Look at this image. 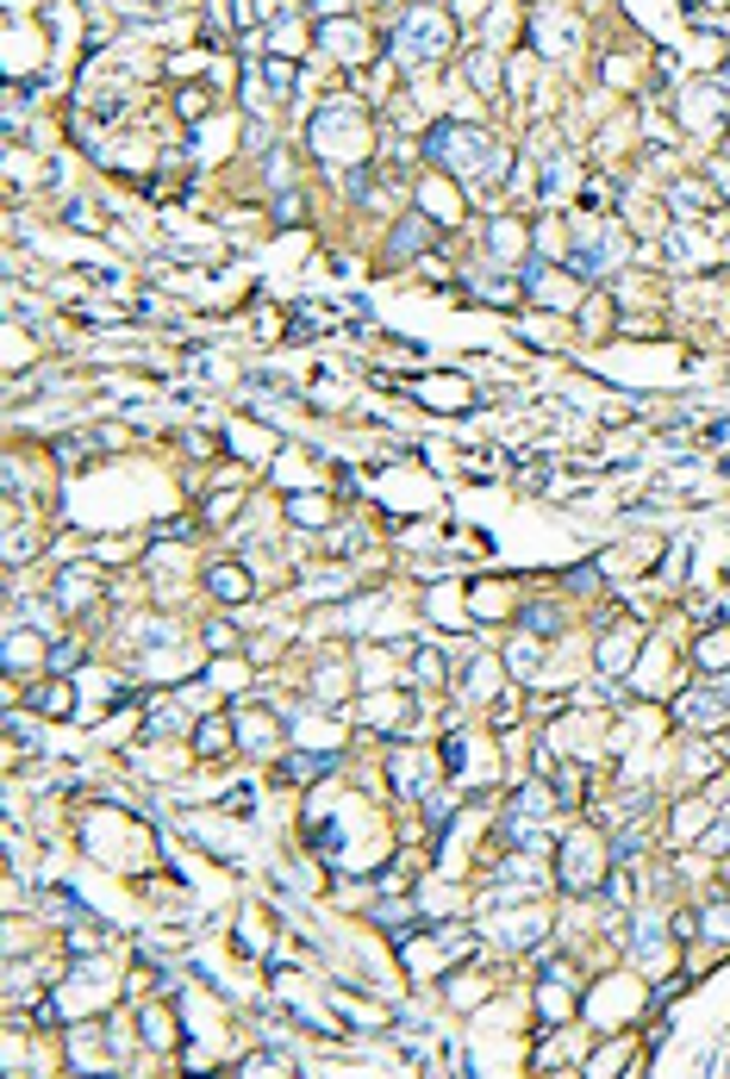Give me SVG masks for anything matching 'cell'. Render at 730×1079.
Listing matches in <instances>:
<instances>
[{
    "instance_id": "cell-30",
    "label": "cell",
    "mask_w": 730,
    "mask_h": 1079,
    "mask_svg": "<svg viewBox=\"0 0 730 1079\" xmlns=\"http://www.w3.org/2000/svg\"><path fill=\"white\" fill-rule=\"evenodd\" d=\"M462 69H469V81H475L481 94H500V56L494 51H469L462 56Z\"/></svg>"
},
{
    "instance_id": "cell-27",
    "label": "cell",
    "mask_w": 730,
    "mask_h": 1079,
    "mask_svg": "<svg viewBox=\"0 0 730 1079\" xmlns=\"http://www.w3.org/2000/svg\"><path fill=\"white\" fill-rule=\"evenodd\" d=\"M568 194V156H543V169H537V201L555 206Z\"/></svg>"
},
{
    "instance_id": "cell-34",
    "label": "cell",
    "mask_w": 730,
    "mask_h": 1079,
    "mask_svg": "<svg viewBox=\"0 0 730 1079\" xmlns=\"http://www.w3.org/2000/svg\"><path fill=\"white\" fill-rule=\"evenodd\" d=\"M69 1054H76V1067H101V1029L81 1024L76 1036H69Z\"/></svg>"
},
{
    "instance_id": "cell-4",
    "label": "cell",
    "mask_w": 730,
    "mask_h": 1079,
    "mask_svg": "<svg viewBox=\"0 0 730 1079\" xmlns=\"http://www.w3.org/2000/svg\"><path fill=\"white\" fill-rule=\"evenodd\" d=\"M312 151L325 156V163H362V113L356 101H325L312 113Z\"/></svg>"
},
{
    "instance_id": "cell-8",
    "label": "cell",
    "mask_w": 730,
    "mask_h": 1079,
    "mask_svg": "<svg viewBox=\"0 0 730 1079\" xmlns=\"http://www.w3.org/2000/svg\"><path fill=\"white\" fill-rule=\"evenodd\" d=\"M444 761L437 755H425V749H394V761H387V780H394V793L400 799H425V786H431V774H437Z\"/></svg>"
},
{
    "instance_id": "cell-19",
    "label": "cell",
    "mask_w": 730,
    "mask_h": 1079,
    "mask_svg": "<svg viewBox=\"0 0 730 1079\" xmlns=\"http://www.w3.org/2000/svg\"><path fill=\"white\" fill-rule=\"evenodd\" d=\"M231 724H238V743H244V749H256V755H269V749L281 743V718H262V711H238Z\"/></svg>"
},
{
    "instance_id": "cell-37",
    "label": "cell",
    "mask_w": 730,
    "mask_h": 1079,
    "mask_svg": "<svg viewBox=\"0 0 730 1079\" xmlns=\"http://www.w3.org/2000/svg\"><path fill=\"white\" fill-rule=\"evenodd\" d=\"M469 600H475V618H505V593L500 587H475Z\"/></svg>"
},
{
    "instance_id": "cell-5",
    "label": "cell",
    "mask_w": 730,
    "mask_h": 1079,
    "mask_svg": "<svg viewBox=\"0 0 730 1079\" xmlns=\"http://www.w3.org/2000/svg\"><path fill=\"white\" fill-rule=\"evenodd\" d=\"M605 861H612V843L605 836H593V830H575V836H562V886L568 892H593L605 879Z\"/></svg>"
},
{
    "instance_id": "cell-33",
    "label": "cell",
    "mask_w": 730,
    "mask_h": 1079,
    "mask_svg": "<svg viewBox=\"0 0 730 1079\" xmlns=\"http://www.w3.org/2000/svg\"><path fill=\"white\" fill-rule=\"evenodd\" d=\"M138 1029H144L151 1049H169V1042H176V1029H169V1017H163L156 1004H138Z\"/></svg>"
},
{
    "instance_id": "cell-32",
    "label": "cell",
    "mask_w": 730,
    "mask_h": 1079,
    "mask_svg": "<svg viewBox=\"0 0 730 1079\" xmlns=\"http://www.w3.org/2000/svg\"><path fill=\"white\" fill-rule=\"evenodd\" d=\"M630 655H637V637H605V643H600V675L618 680L630 668Z\"/></svg>"
},
{
    "instance_id": "cell-29",
    "label": "cell",
    "mask_w": 730,
    "mask_h": 1079,
    "mask_svg": "<svg viewBox=\"0 0 730 1079\" xmlns=\"http://www.w3.org/2000/svg\"><path fill=\"white\" fill-rule=\"evenodd\" d=\"M262 81H269V94L287 101L294 88H300V69H294V56H262Z\"/></svg>"
},
{
    "instance_id": "cell-38",
    "label": "cell",
    "mask_w": 730,
    "mask_h": 1079,
    "mask_svg": "<svg viewBox=\"0 0 730 1079\" xmlns=\"http://www.w3.org/2000/svg\"><path fill=\"white\" fill-rule=\"evenodd\" d=\"M525 630H530V637H537V630H543V637H555V630H562V612H555V605H530Z\"/></svg>"
},
{
    "instance_id": "cell-41",
    "label": "cell",
    "mask_w": 730,
    "mask_h": 1079,
    "mask_svg": "<svg viewBox=\"0 0 730 1079\" xmlns=\"http://www.w3.org/2000/svg\"><path fill=\"white\" fill-rule=\"evenodd\" d=\"M238 505H244V500H238V493H219V500L206 505V518H213V525H226V518H231V512H238Z\"/></svg>"
},
{
    "instance_id": "cell-42",
    "label": "cell",
    "mask_w": 730,
    "mask_h": 1079,
    "mask_svg": "<svg viewBox=\"0 0 730 1079\" xmlns=\"http://www.w3.org/2000/svg\"><path fill=\"white\" fill-rule=\"evenodd\" d=\"M176 106H181V119H201V113H206V94H201V88H188Z\"/></svg>"
},
{
    "instance_id": "cell-10",
    "label": "cell",
    "mask_w": 730,
    "mask_h": 1079,
    "mask_svg": "<svg viewBox=\"0 0 730 1079\" xmlns=\"http://www.w3.org/2000/svg\"><path fill=\"white\" fill-rule=\"evenodd\" d=\"M412 693H375V699L362 705V730H375V736H387V730H412Z\"/></svg>"
},
{
    "instance_id": "cell-7",
    "label": "cell",
    "mask_w": 730,
    "mask_h": 1079,
    "mask_svg": "<svg viewBox=\"0 0 730 1079\" xmlns=\"http://www.w3.org/2000/svg\"><path fill=\"white\" fill-rule=\"evenodd\" d=\"M675 718L687 730H725L730 724V693L725 686H712V680H705V686H687L680 705H675Z\"/></svg>"
},
{
    "instance_id": "cell-40",
    "label": "cell",
    "mask_w": 730,
    "mask_h": 1079,
    "mask_svg": "<svg viewBox=\"0 0 730 1079\" xmlns=\"http://www.w3.org/2000/svg\"><path fill=\"white\" fill-rule=\"evenodd\" d=\"M700 929H712V936H725V942H730V904H712V911H700Z\"/></svg>"
},
{
    "instance_id": "cell-17",
    "label": "cell",
    "mask_w": 730,
    "mask_h": 1079,
    "mask_svg": "<svg viewBox=\"0 0 730 1079\" xmlns=\"http://www.w3.org/2000/svg\"><path fill=\"white\" fill-rule=\"evenodd\" d=\"M206 593H213V600H226V605H238V612H244V600H251V593H256V580L244 575V568H231V562H213V568H206Z\"/></svg>"
},
{
    "instance_id": "cell-9",
    "label": "cell",
    "mask_w": 730,
    "mask_h": 1079,
    "mask_svg": "<svg viewBox=\"0 0 730 1079\" xmlns=\"http://www.w3.org/2000/svg\"><path fill=\"white\" fill-rule=\"evenodd\" d=\"M51 600L63 605V612H94V605H101V575H94L88 562H69V568L56 575Z\"/></svg>"
},
{
    "instance_id": "cell-12",
    "label": "cell",
    "mask_w": 730,
    "mask_h": 1079,
    "mask_svg": "<svg viewBox=\"0 0 730 1079\" xmlns=\"http://www.w3.org/2000/svg\"><path fill=\"white\" fill-rule=\"evenodd\" d=\"M568 1011H575V979L543 974V986H537V1024L562 1029V1024H568Z\"/></svg>"
},
{
    "instance_id": "cell-45",
    "label": "cell",
    "mask_w": 730,
    "mask_h": 1079,
    "mask_svg": "<svg viewBox=\"0 0 730 1079\" xmlns=\"http://www.w3.org/2000/svg\"><path fill=\"white\" fill-rule=\"evenodd\" d=\"M730 849V824H718L712 836H705V855H725Z\"/></svg>"
},
{
    "instance_id": "cell-1",
    "label": "cell",
    "mask_w": 730,
    "mask_h": 1079,
    "mask_svg": "<svg viewBox=\"0 0 730 1079\" xmlns=\"http://www.w3.org/2000/svg\"><path fill=\"white\" fill-rule=\"evenodd\" d=\"M456 51V20L437 7V0H412L400 20H394V38H387V56L406 63V69H425L437 56Z\"/></svg>"
},
{
    "instance_id": "cell-43",
    "label": "cell",
    "mask_w": 730,
    "mask_h": 1079,
    "mask_svg": "<svg viewBox=\"0 0 730 1079\" xmlns=\"http://www.w3.org/2000/svg\"><path fill=\"white\" fill-rule=\"evenodd\" d=\"M568 587H575V593H600V568H575Z\"/></svg>"
},
{
    "instance_id": "cell-2",
    "label": "cell",
    "mask_w": 730,
    "mask_h": 1079,
    "mask_svg": "<svg viewBox=\"0 0 730 1079\" xmlns=\"http://www.w3.org/2000/svg\"><path fill=\"white\" fill-rule=\"evenodd\" d=\"M562 269L575 281H612L618 269H625V231L612 226L605 213H575V244H568V256H562Z\"/></svg>"
},
{
    "instance_id": "cell-11",
    "label": "cell",
    "mask_w": 730,
    "mask_h": 1079,
    "mask_svg": "<svg viewBox=\"0 0 730 1079\" xmlns=\"http://www.w3.org/2000/svg\"><path fill=\"white\" fill-rule=\"evenodd\" d=\"M319 51L337 56V63H362V51H369V31L356 26V20H325V26H319Z\"/></svg>"
},
{
    "instance_id": "cell-39",
    "label": "cell",
    "mask_w": 730,
    "mask_h": 1079,
    "mask_svg": "<svg viewBox=\"0 0 730 1079\" xmlns=\"http://www.w3.org/2000/svg\"><path fill=\"white\" fill-rule=\"evenodd\" d=\"M76 661H81V643H76V637H63V643L51 650V675H69Z\"/></svg>"
},
{
    "instance_id": "cell-31",
    "label": "cell",
    "mask_w": 730,
    "mask_h": 1079,
    "mask_svg": "<svg viewBox=\"0 0 730 1079\" xmlns=\"http://www.w3.org/2000/svg\"><path fill=\"white\" fill-rule=\"evenodd\" d=\"M505 811H525V818H550V811H555V793L530 780V786H518V793H512V805H505Z\"/></svg>"
},
{
    "instance_id": "cell-14",
    "label": "cell",
    "mask_w": 730,
    "mask_h": 1079,
    "mask_svg": "<svg viewBox=\"0 0 730 1079\" xmlns=\"http://www.w3.org/2000/svg\"><path fill=\"white\" fill-rule=\"evenodd\" d=\"M425 251H431V219L425 213H406L400 226H394V237H387V256L412 262V256H425Z\"/></svg>"
},
{
    "instance_id": "cell-13",
    "label": "cell",
    "mask_w": 730,
    "mask_h": 1079,
    "mask_svg": "<svg viewBox=\"0 0 730 1079\" xmlns=\"http://www.w3.org/2000/svg\"><path fill=\"white\" fill-rule=\"evenodd\" d=\"M419 213H425L431 226H456L462 219V194H456L450 181L431 176V181H419Z\"/></svg>"
},
{
    "instance_id": "cell-28",
    "label": "cell",
    "mask_w": 730,
    "mask_h": 1079,
    "mask_svg": "<svg viewBox=\"0 0 730 1079\" xmlns=\"http://www.w3.org/2000/svg\"><path fill=\"white\" fill-rule=\"evenodd\" d=\"M505 675H512V680H537V675H543V650H537L530 637H518V643L505 650Z\"/></svg>"
},
{
    "instance_id": "cell-25",
    "label": "cell",
    "mask_w": 730,
    "mask_h": 1079,
    "mask_svg": "<svg viewBox=\"0 0 730 1079\" xmlns=\"http://www.w3.org/2000/svg\"><path fill=\"white\" fill-rule=\"evenodd\" d=\"M131 643H138V650H176L181 625H169V618H138V625H131Z\"/></svg>"
},
{
    "instance_id": "cell-16",
    "label": "cell",
    "mask_w": 730,
    "mask_h": 1079,
    "mask_svg": "<svg viewBox=\"0 0 730 1079\" xmlns=\"http://www.w3.org/2000/svg\"><path fill=\"white\" fill-rule=\"evenodd\" d=\"M31 661H51V655H44V630L38 625H7V668L26 675Z\"/></svg>"
},
{
    "instance_id": "cell-15",
    "label": "cell",
    "mask_w": 730,
    "mask_h": 1079,
    "mask_svg": "<svg viewBox=\"0 0 730 1079\" xmlns=\"http://www.w3.org/2000/svg\"><path fill=\"white\" fill-rule=\"evenodd\" d=\"M325 774H337V749H294L281 761L287 786H306V780H325Z\"/></svg>"
},
{
    "instance_id": "cell-20",
    "label": "cell",
    "mask_w": 730,
    "mask_h": 1079,
    "mask_svg": "<svg viewBox=\"0 0 730 1079\" xmlns=\"http://www.w3.org/2000/svg\"><path fill=\"white\" fill-rule=\"evenodd\" d=\"M31 711H38V718H69V711H76V686H69L63 675H51L38 693H31Z\"/></svg>"
},
{
    "instance_id": "cell-18",
    "label": "cell",
    "mask_w": 730,
    "mask_h": 1079,
    "mask_svg": "<svg viewBox=\"0 0 730 1079\" xmlns=\"http://www.w3.org/2000/svg\"><path fill=\"white\" fill-rule=\"evenodd\" d=\"M630 954H637L643 967H662L668 942H662V917H655V911H637V924H630Z\"/></svg>"
},
{
    "instance_id": "cell-26",
    "label": "cell",
    "mask_w": 730,
    "mask_h": 1079,
    "mask_svg": "<svg viewBox=\"0 0 730 1079\" xmlns=\"http://www.w3.org/2000/svg\"><path fill=\"white\" fill-rule=\"evenodd\" d=\"M518 251H525V226H518V219H494V226H487V256L512 262Z\"/></svg>"
},
{
    "instance_id": "cell-35",
    "label": "cell",
    "mask_w": 730,
    "mask_h": 1079,
    "mask_svg": "<svg viewBox=\"0 0 730 1079\" xmlns=\"http://www.w3.org/2000/svg\"><path fill=\"white\" fill-rule=\"evenodd\" d=\"M219 811H226V818H256V786H251V780H244V786H231Z\"/></svg>"
},
{
    "instance_id": "cell-24",
    "label": "cell",
    "mask_w": 730,
    "mask_h": 1079,
    "mask_svg": "<svg viewBox=\"0 0 730 1079\" xmlns=\"http://www.w3.org/2000/svg\"><path fill=\"white\" fill-rule=\"evenodd\" d=\"M668 206H675V219H700V213H712V188L705 181H675V194H668Z\"/></svg>"
},
{
    "instance_id": "cell-47",
    "label": "cell",
    "mask_w": 730,
    "mask_h": 1079,
    "mask_svg": "<svg viewBox=\"0 0 730 1079\" xmlns=\"http://www.w3.org/2000/svg\"><path fill=\"white\" fill-rule=\"evenodd\" d=\"M725 749H730V736H725Z\"/></svg>"
},
{
    "instance_id": "cell-23",
    "label": "cell",
    "mask_w": 730,
    "mask_h": 1079,
    "mask_svg": "<svg viewBox=\"0 0 730 1079\" xmlns=\"http://www.w3.org/2000/svg\"><path fill=\"white\" fill-rule=\"evenodd\" d=\"M287 525L325 530L331 525V500H325V493H294V500H287Z\"/></svg>"
},
{
    "instance_id": "cell-21",
    "label": "cell",
    "mask_w": 730,
    "mask_h": 1079,
    "mask_svg": "<svg viewBox=\"0 0 730 1079\" xmlns=\"http://www.w3.org/2000/svg\"><path fill=\"white\" fill-rule=\"evenodd\" d=\"M693 668H700V675H725L730 668V630H718V625L705 630L700 643H693Z\"/></svg>"
},
{
    "instance_id": "cell-6",
    "label": "cell",
    "mask_w": 730,
    "mask_h": 1079,
    "mask_svg": "<svg viewBox=\"0 0 730 1079\" xmlns=\"http://www.w3.org/2000/svg\"><path fill=\"white\" fill-rule=\"evenodd\" d=\"M680 126H687V131H700V138L725 131V126H730V101H725V88H712V81H693V88H680Z\"/></svg>"
},
{
    "instance_id": "cell-44",
    "label": "cell",
    "mask_w": 730,
    "mask_h": 1079,
    "mask_svg": "<svg viewBox=\"0 0 730 1079\" xmlns=\"http://www.w3.org/2000/svg\"><path fill=\"white\" fill-rule=\"evenodd\" d=\"M231 643H238V637H231V625H213V630H206V650H231Z\"/></svg>"
},
{
    "instance_id": "cell-46",
    "label": "cell",
    "mask_w": 730,
    "mask_h": 1079,
    "mask_svg": "<svg viewBox=\"0 0 730 1079\" xmlns=\"http://www.w3.org/2000/svg\"><path fill=\"white\" fill-rule=\"evenodd\" d=\"M675 936H700V911H680V917H675Z\"/></svg>"
},
{
    "instance_id": "cell-3",
    "label": "cell",
    "mask_w": 730,
    "mask_h": 1079,
    "mask_svg": "<svg viewBox=\"0 0 730 1079\" xmlns=\"http://www.w3.org/2000/svg\"><path fill=\"white\" fill-rule=\"evenodd\" d=\"M425 156L437 163V169H450V176L462 181H481V169L500 156V144H494V131H481V126H456V119H444V126H431L425 131Z\"/></svg>"
},
{
    "instance_id": "cell-22",
    "label": "cell",
    "mask_w": 730,
    "mask_h": 1079,
    "mask_svg": "<svg viewBox=\"0 0 730 1079\" xmlns=\"http://www.w3.org/2000/svg\"><path fill=\"white\" fill-rule=\"evenodd\" d=\"M238 736V724H226L219 711H206V718H194V749L213 761V755H226V743Z\"/></svg>"
},
{
    "instance_id": "cell-36",
    "label": "cell",
    "mask_w": 730,
    "mask_h": 1079,
    "mask_svg": "<svg viewBox=\"0 0 730 1079\" xmlns=\"http://www.w3.org/2000/svg\"><path fill=\"white\" fill-rule=\"evenodd\" d=\"M425 824H431V830H450V824H456V799H444V793H425Z\"/></svg>"
}]
</instances>
